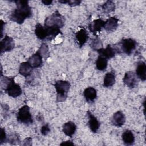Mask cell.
<instances>
[{
	"mask_svg": "<svg viewBox=\"0 0 146 146\" xmlns=\"http://www.w3.org/2000/svg\"><path fill=\"white\" fill-rule=\"evenodd\" d=\"M57 93L56 100L59 102H64L67 98V93L70 88V83L66 80H58L54 84Z\"/></svg>",
	"mask_w": 146,
	"mask_h": 146,
	"instance_id": "3",
	"label": "cell"
},
{
	"mask_svg": "<svg viewBox=\"0 0 146 146\" xmlns=\"http://www.w3.org/2000/svg\"><path fill=\"white\" fill-rule=\"evenodd\" d=\"M9 143L12 144H16V142L19 141V139L18 136L15 134H13L9 137V139L7 140Z\"/></svg>",
	"mask_w": 146,
	"mask_h": 146,
	"instance_id": "28",
	"label": "cell"
},
{
	"mask_svg": "<svg viewBox=\"0 0 146 146\" xmlns=\"http://www.w3.org/2000/svg\"><path fill=\"white\" fill-rule=\"evenodd\" d=\"M16 116L19 123L28 125L31 124L33 122V117L30 112V107L26 104L19 108Z\"/></svg>",
	"mask_w": 146,
	"mask_h": 146,
	"instance_id": "5",
	"label": "cell"
},
{
	"mask_svg": "<svg viewBox=\"0 0 146 146\" xmlns=\"http://www.w3.org/2000/svg\"><path fill=\"white\" fill-rule=\"evenodd\" d=\"M14 42L13 39L6 35L1 41V53L10 51L14 48Z\"/></svg>",
	"mask_w": 146,
	"mask_h": 146,
	"instance_id": "8",
	"label": "cell"
},
{
	"mask_svg": "<svg viewBox=\"0 0 146 146\" xmlns=\"http://www.w3.org/2000/svg\"><path fill=\"white\" fill-rule=\"evenodd\" d=\"M87 116L88 118V125L90 130L93 133H97L100 127V123L98 120L97 118L93 115V114L89 111L87 112Z\"/></svg>",
	"mask_w": 146,
	"mask_h": 146,
	"instance_id": "9",
	"label": "cell"
},
{
	"mask_svg": "<svg viewBox=\"0 0 146 146\" xmlns=\"http://www.w3.org/2000/svg\"><path fill=\"white\" fill-rule=\"evenodd\" d=\"M90 47L93 50L98 51L103 48V44L100 39L98 36H96L95 38L91 39Z\"/></svg>",
	"mask_w": 146,
	"mask_h": 146,
	"instance_id": "25",
	"label": "cell"
},
{
	"mask_svg": "<svg viewBox=\"0 0 146 146\" xmlns=\"http://www.w3.org/2000/svg\"><path fill=\"white\" fill-rule=\"evenodd\" d=\"M105 21H103L100 18H98L94 20L88 25V29L94 35H96V33L100 32L102 28L104 27Z\"/></svg>",
	"mask_w": 146,
	"mask_h": 146,
	"instance_id": "13",
	"label": "cell"
},
{
	"mask_svg": "<svg viewBox=\"0 0 146 146\" xmlns=\"http://www.w3.org/2000/svg\"><path fill=\"white\" fill-rule=\"evenodd\" d=\"M136 74L137 76L142 81L144 82L146 80V64L145 62L141 61L138 63L136 69Z\"/></svg>",
	"mask_w": 146,
	"mask_h": 146,
	"instance_id": "18",
	"label": "cell"
},
{
	"mask_svg": "<svg viewBox=\"0 0 146 146\" xmlns=\"http://www.w3.org/2000/svg\"><path fill=\"white\" fill-rule=\"evenodd\" d=\"M32 71L33 67L27 62H24L21 63L19 67V73L21 75L27 78L31 74Z\"/></svg>",
	"mask_w": 146,
	"mask_h": 146,
	"instance_id": "19",
	"label": "cell"
},
{
	"mask_svg": "<svg viewBox=\"0 0 146 146\" xmlns=\"http://www.w3.org/2000/svg\"><path fill=\"white\" fill-rule=\"evenodd\" d=\"M137 47V43L135 40L132 38H127L121 40L117 46H115L117 53H123L130 55Z\"/></svg>",
	"mask_w": 146,
	"mask_h": 146,
	"instance_id": "2",
	"label": "cell"
},
{
	"mask_svg": "<svg viewBox=\"0 0 146 146\" xmlns=\"http://www.w3.org/2000/svg\"><path fill=\"white\" fill-rule=\"evenodd\" d=\"M59 2L62 3H67L70 6H75L79 5L81 3V1L74 0V1H59Z\"/></svg>",
	"mask_w": 146,
	"mask_h": 146,
	"instance_id": "27",
	"label": "cell"
},
{
	"mask_svg": "<svg viewBox=\"0 0 146 146\" xmlns=\"http://www.w3.org/2000/svg\"><path fill=\"white\" fill-rule=\"evenodd\" d=\"M125 122V116L121 111H117L113 114L111 120L112 125L116 127H120L124 124Z\"/></svg>",
	"mask_w": 146,
	"mask_h": 146,
	"instance_id": "14",
	"label": "cell"
},
{
	"mask_svg": "<svg viewBox=\"0 0 146 146\" xmlns=\"http://www.w3.org/2000/svg\"><path fill=\"white\" fill-rule=\"evenodd\" d=\"M99 54V55L106 58L107 59H110L115 56V54L117 53L115 48L112 47L111 45L108 44L106 48H101L96 51Z\"/></svg>",
	"mask_w": 146,
	"mask_h": 146,
	"instance_id": "10",
	"label": "cell"
},
{
	"mask_svg": "<svg viewBox=\"0 0 146 146\" xmlns=\"http://www.w3.org/2000/svg\"><path fill=\"white\" fill-rule=\"evenodd\" d=\"M74 144L71 141H63L62 142L60 145H74Z\"/></svg>",
	"mask_w": 146,
	"mask_h": 146,
	"instance_id": "31",
	"label": "cell"
},
{
	"mask_svg": "<svg viewBox=\"0 0 146 146\" xmlns=\"http://www.w3.org/2000/svg\"><path fill=\"white\" fill-rule=\"evenodd\" d=\"M38 52L42 56L43 58H47L48 56V47L47 44L42 43L38 50Z\"/></svg>",
	"mask_w": 146,
	"mask_h": 146,
	"instance_id": "26",
	"label": "cell"
},
{
	"mask_svg": "<svg viewBox=\"0 0 146 146\" xmlns=\"http://www.w3.org/2000/svg\"><path fill=\"white\" fill-rule=\"evenodd\" d=\"M75 38L80 46V48H81L86 43L88 39V35L86 30L82 28L76 32L75 33Z\"/></svg>",
	"mask_w": 146,
	"mask_h": 146,
	"instance_id": "15",
	"label": "cell"
},
{
	"mask_svg": "<svg viewBox=\"0 0 146 146\" xmlns=\"http://www.w3.org/2000/svg\"><path fill=\"white\" fill-rule=\"evenodd\" d=\"M119 19L115 17H111L105 21L103 28L107 32L111 33L114 31L119 25Z\"/></svg>",
	"mask_w": 146,
	"mask_h": 146,
	"instance_id": "12",
	"label": "cell"
},
{
	"mask_svg": "<svg viewBox=\"0 0 146 146\" xmlns=\"http://www.w3.org/2000/svg\"><path fill=\"white\" fill-rule=\"evenodd\" d=\"M42 2L45 5H50L52 3V1H42Z\"/></svg>",
	"mask_w": 146,
	"mask_h": 146,
	"instance_id": "32",
	"label": "cell"
},
{
	"mask_svg": "<svg viewBox=\"0 0 146 146\" xmlns=\"http://www.w3.org/2000/svg\"><path fill=\"white\" fill-rule=\"evenodd\" d=\"M40 132L43 135H44V136L47 135L48 133L50 132V128L48 126V124H47L42 126L41 128V129H40Z\"/></svg>",
	"mask_w": 146,
	"mask_h": 146,
	"instance_id": "29",
	"label": "cell"
},
{
	"mask_svg": "<svg viewBox=\"0 0 146 146\" xmlns=\"http://www.w3.org/2000/svg\"><path fill=\"white\" fill-rule=\"evenodd\" d=\"M65 18L56 10L49 17H47L44 21V26L48 27H55L59 29L64 25Z\"/></svg>",
	"mask_w": 146,
	"mask_h": 146,
	"instance_id": "4",
	"label": "cell"
},
{
	"mask_svg": "<svg viewBox=\"0 0 146 146\" xmlns=\"http://www.w3.org/2000/svg\"><path fill=\"white\" fill-rule=\"evenodd\" d=\"M122 140L125 145H131L135 143V136L132 132L130 130L125 131L121 135Z\"/></svg>",
	"mask_w": 146,
	"mask_h": 146,
	"instance_id": "21",
	"label": "cell"
},
{
	"mask_svg": "<svg viewBox=\"0 0 146 146\" xmlns=\"http://www.w3.org/2000/svg\"><path fill=\"white\" fill-rule=\"evenodd\" d=\"M43 57L37 51L32 55L27 60V62L33 67V68H36L41 67L43 64Z\"/></svg>",
	"mask_w": 146,
	"mask_h": 146,
	"instance_id": "11",
	"label": "cell"
},
{
	"mask_svg": "<svg viewBox=\"0 0 146 146\" xmlns=\"http://www.w3.org/2000/svg\"><path fill=\"white\" fill-rule=\"evenodd\" d=\"M123 80L124 83L131 88L135 87L137 83V76L132 71H128L125 72Z\"/></svg>",
	"mask_w": 146,
	"mask_h": 146,
	"instance_id": "7",
	"label": "cell"
},
{
	"mask_svg": "<svg viewBox=\"0 0 146 146\" xmlns=\"http://www.w3.org/2000/svg\"><path fill=\"white\" fill-rule=\"evenodd\" d=\"M107 63H108V59L100 55H99V56L98 57L95 62L96 67L99 71L105 70L107 67Z\"/></svg>",
	"mask_w": 146,
	"mask_h": 146,
	"instance_id": "23",
	"label": "cell"
},
{
	"mask_svg": "<svg viewBox=\"0 0 146 146\" xmlns=\"http://www.w3.org/2000/svg\"><path fill=\"white\" fill-rule=\"evenodd\" d=\"M83 95L87 102L92 103L96 98L97 92L94 88L92 87H89L84 90L83 92Z\"/></svg>",
	"mask_w": 146,
	"mask_h": 146,
	"instance_id": "16",
	"label": "cell"
},
{
	"mask_svg": "<svg viewBox=\"0 0 146 146\" xmlns=\"http://www.w3.org/2000/svg\"><path fill=\"white\" fill-rule=\"evenodd\" d=\"M101 7L105 13H109L115 10V4L112 1H106Z\"/></svg>",
	"mask_w": 146,
	"mask_h": 146,
	"instance_id": "24",
	"label": "cell"
},
{
	"mask_svg": "<svg viewBox=\"0 0 146 146\" xmlns=\"http://www.w3.org/2000/svg\"><path fill=\"white\" fill-rule=\"evenodd\" d=\"M76 130V126L75 123L72 121H68L64 123L63 125V133L68 136L72 137L73 135L75 133Z\"/></svg>",
	"mask_w": 146,
	"mask_h": 146,
	"instance_id": "17",
	"label": "cell"
},
{
	"mask_svg": "<svg viewBox=\"0 0 146 146\" xmlns=\"http://www.w3.org/2000/svg\"><path fill=\"white\" fill-rule=\"evenodd\" d=\"M0 144H2L3 143L6 141V135L5 133V131L3 128L1 129V135H0Z\"/></svg>",
	"mask_w": 146,
	"mask_h": 146,
	"instance_id": "30",
	"label": "cell"
},
{
	"mask_svg": "<svg viewBox=\"0 0 146 146\" xmlns=\"http://www.w3.org/2000/svg\"><path fill=\"white\" fill-rule=\"evenodd\" d=\"M116 76L115 74L113 71H111L109 72H107L103 79V86L104 87H112L115 83L116 79H115Z\"/></svg>",
	"mask_w": 146,
	"mask_h": 146,
	"instance_id": "20",
	"label": "cell"
},
{
	"mask_svg": "<svg viewBox=\"0 0 146 146\" xmlns=\"http://www.w3.org/2000/svg\"><path fill=\"white\" fill-rule=\"evenodd\" d=\"M35 34L36 36L40 40L47 39V33L44 26H43L40 23H37L35 28Z\"/></svg>",
	"mask_w": 146,
	"mask_h": 146,
	"instance_id": "22",
	"label": "cell"
},
{
	"mask_svg": "<svg viewBox=\"0 0 146 146\" xmlns=\"http://www.w3.org/2000/svg\"><path fill=\"white\" fill-rule=\"evenodd\" d=\"M16 9L11 13L10 19L18 24H22L25 20L32 16L31 8L29 5L27 1H15Z\"/></svg>",
	"mask_w": 146,
	"mask_h": 146,
	"instance_id": "1",
	"label": "cell"
},
{
	"mask_svg": "<svg viewBox=\"0 0 146 146\" xmlns=\"http://www.w3.org/2000/svg\"><path fill=\"white\" fill-rule=\"evenodd\" d=\"M9 96L13 98H17L22 94V89L20 86L14 82V79L11 78L7 87L4 90Z\"/></svg>",
	"mask_w": 146,
	"mask_h": 146,
	"instance_id": "6",
	"label": "cell"
}]
</instances>
